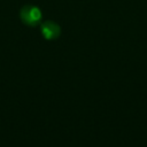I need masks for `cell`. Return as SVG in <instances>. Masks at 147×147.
<instances>
[{"mask_svg":"<svg viewBox=\"0 0 147 147\" xmlns=\"http://www.w3.org/2000/svg\"><path fill=\"white\" fill-rule=\"evenodd\" d=\"M21 18L28 25H36L41 18V11L34 6H25L21 10Z\"/></svg>","mask_w":147,"mask_h":147,"instance_id":"1","label":"cell"},{"mask_svg":"<svg viewBox=\"0 0 147 147\" xmlns=\"http://www.w3.org/2000/svg\"><path fill=\"white\" fill-rule=\"evenodd\" d=\"M41 32L46 39H55L60 34V26L56 23L48 21L41 25Z\"/></svg>","mask_w":147,"mask_h":147,"instance_id":"2","label":"cell"}]
</instances>
